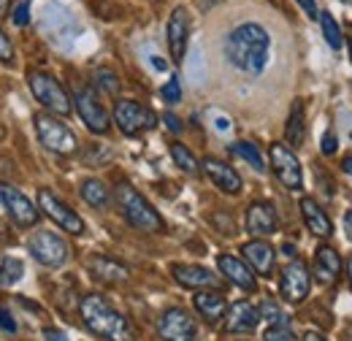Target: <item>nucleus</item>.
<instances>
[{"instance_id":"obj_1","label":"nucleus","mask_w":352,"mask_h":341,"mask_svg":"<svg viewBox=\"0 0 352 341\" xmlns=\"http://www.w3.org/2000/svg\"><path fill=\"white\" fill-rule=\"evenodd\" d=\"M271 57V36L258 22L236 25L225 38V60L241 74H263Z\"/></svg>"},{"instance_id":"obj_2","label":"nucleus","mask_w":352,"mask_h":341,"mask_svg":"<svg viewBox=\"0 0 352 341\" xmlns=\"http://www.w3.org/2000/svg\"><path fill=\"white\" fill-rule=\"evenodd\" d=\"M79 314L82 322L89 333H95L98 339L103 341H133V325L128 322L125 314H120L109 300L98 293L85 296L79 303Z\"/></svg>"},{"instance_id":"obj_3","label":"nucleus","mask_w":352,"mask_h":341,"mask_svg":"<svg viewBox=\"0 0 352 341\" xmlns=\"http://www.w3.org/2000/svg\"><path fill=\"white\" fill-rule=\"evenodd\" d=\"M117 206H120L122 217L128 219V225H133L135 230H141V233H163V228H166L163 217L155 212V206L128 182L117 184Z\"/></svg>"},{"instance_id":"obj_4","label":"nucleus","mask_w":352,"mask_h":341,"mask_svg":"<svg viewBox=\"0 0 352 341\" xmlns=\"http://www.w3.org/2000/svg\"><path fill=\"white\" fill-rule=\"evenodd\" d=\"M28 85H30V92H33V98L49 109L52 114H60V117H68L71 111H74V100L68 98V92H65V87L60 85L52 74H46V71H30L28 74Z\"/></svg>"},{"instance_id":"obj_5","label":"nucleus","mask_w":352,"mask_h":341,"mask_svg":"<svg viewBox=\"0 0 352 341\" xmlns=\"http://www.w3.org/2000/svg\"><path fill=\"white\" fill-rule=\"evenodd\" d=\"M36 133L38 141L44 144L49 152L54 155H74L79 149V138L74 135V130L68 128L65 122H60L54 114H36Z\"/></svg>"},{"instance_id":"obj_6","label":"nucleus","mask_w":352,"mask_h":341,"mask_svg":"<svg viewBox=\"0 0 352 341\" xmlns=\"http://www.w3.org/2000/svg\"><path fill=\"white\" fill-rule=\"evenodd\" d=\"M28 252L33 255L36 263H41L46 268H60L68 260V244L63 241V236H57L52 230H38L30 236Z\"/></svg>"},{"instance_id":"obj_7","label":"nucleus","mask_w":352,"mask_h":341,"mask_svg":"<svg viewBox=\"0 0 352 341\" xmlns=\"http://www.w3.org/2000/svg\"><path fill=\"white\" fill-rule=\"evenodd\" d=\"M114 122L125 135H138L157 125V117L152 109H146L138 100H117L114 106Z\"/></svg>"},{"instance_id":"obj_8","label":"nucleus","mask_w":352,"mask_h":341,"mask_svg":"<svg viewBox=\"0 0 352 341\" xmlns=\"http://www.w3.org/2000/svg\"><path fill=\"white\" fill-rule=\"evenodd\" d=\"M268 157H271V170H274V176H276L287 190H301V187H304L301 163H298L296 152H293L287 144H279V141L271 144Z\"/></svg>"},{"instance_id":"obj_9","label":"nucleus","mask_w":352,"mask_h":341,"mask_svg":"<svg viewBox=\"0 0 352 341\" xmlns=\"http://www.w3.org/2000/svg\"><path fill=\"white\" fill-rule=\"evenodd\" d=\"M38 209H41L52 222H57L63 230H68V233H74V236H82V233H85V219L74 212L65 201H60L52 190H38Z\"/></svg>"},{"instance_id":"obj_10","label":"nucleus","mask_w":352,"mask_h":341,"mask_svg":"<svg viewBox=\"0 0 352 341\" xmlns=\"http://www.w3.org/2000/svg\"><path fill=\"white\" fill-rule=\"evenodd\" d=\"M74 103H76V111H79L82 122L92 133H100V135L109 133V111L103 109V103L98 100V95H95L92 87H76Z\"/></svg>"},{"instance_id":"obj_11","label":"nucleus","mask_w":352,"mask_h":341,"mask_svg":"<svg viewBox=\"0 0 352 341\" xmlns=\"http://www.w3.org/2000/svg\"><path fill=\"white\" fill-rule=\"evenodd\" d=\"M0 204H3V209L8 212V217L19 225V228H33L36 222H38V217H41V209L36 206V204H30V198L28 195H22L16 187H11V184H0Z\"/></svg>"},{"instance_id":"obj_12","label":"nucleus","mask_w":352,"mask_h":341,"mask_svg":"<svg viewBox=\"0 0 352 341\" xmlns=\"http://www.w3.org/2000/svg\"><path fill=\"white\" fill-rule=\"evenodd\" d=\"M309 287H311V276H309V268L301 260H290L282 271V279H279V293L287 303H304L309 296Z\"/></svg>"},{"instance_id":"obj_13","label":"nucleus","mask_w":352,"mask_h":341,"mask_svg":"<svg viewBox=\"0 0 352 341\" xmlns=\"http://www.w3.org/2000/svg\"><path fill=\"white\" fill-rule=\"evenodd\" d=\"M195 320L190 317V311L171 306L160 314V322H157V333L163 341H192L195 339Z\"/></svg>"},{"instance_id":"obj_14","label":"nucleus","mask_w":352,"mask_h":341,"mask_svg":"<svg viewBox=\"0 0 352 341\" xmlns=\"http://www.w3.org/2000/svg\"><path fill=\"white\" fill-rule=\"evenodd\" d=\"M166 36H168V49H171V57L176 63L184 60L187 54V38H190V14L184 6H176L168 16V28H166Z\"/></svg>"},{"instance_id":"obj_15","label":"nucleus","mask_w":352,"mask_h":341,"mask_svg":"<svg viewBox=\"0 0 352 341\" xmlns=\"http://www.w3.org/2000/svg\"><path fill=\"white\" fill-rule=\"evenodd\" d=\"M261 322V309H255L250 300H236L225 311V331L228 333H252Z\"/></svg>"},{"instance_id":"obj_16","label":"nucleus","mask_w":352,"mask_h":341,"mask_svg":"<svg viewBox=\"0 0 352 341\" xmlns=\"http://www.w3.org/2000/svg\"><path fill=\"white\" fill-rule=\"evenodd\" d=\"M174 279L182 287H192V290H217L222 282L220 276H214L209 268L204 265H190V263H179L171 268Z\"/></svg>"},{"instance_id":"obj_17","label":"nucleus","mask_w":352,"mask_h":341,"mask_svg":"<svg viewBox=\"0 0 352 341\" xmlns=\"http://www.w3.org/2000/svg\"><path fill=\"white\" fill-rule=\"evenodd\" d=\"M217 265H220L222 276H225L230 285H236V287H241V290H247V293H255V290H258V279H255L252 268H247L244 260H239V257H233V255H220L217 257Z\"/></svg>"},{"instance_id":"obj_18","label":"nucleus","mask_w":352,"mask_h":341,"mask_svg":"<svg viewBox=\"0 0 352 341\" xmlns=\"http://www.w3.org/2000/svg\"><path fill=\"white\" fill-rule=\"evenodd\" d=\"M279 222H276V209L268 201H255L247 206V230L252 236H271L276 233Z\"/></svg>"},{"instance_id":"obj_19","label":"nucleus","mask_w":352,"mask_h":341,"mask_svg":"<svg viewBox=\"0 0 352 341\" xmlns=\"http://www.w3.org/2000/svg\"><path fill=\"white\" fill-rule=\"evenodd\" d=\"M204 170H206V176L220 187L222 192H228V195H239L241 192V176L230 168L228 163H222L217 157H206L204 160Z\"/></svg>"},{"instance_id":"obj_20","label":"nucleus","mask_w":352,"mask_h":341,"mask_svg":"<svg viewBox=\"0 0 352 341\" xmlns=\"http://www.w3.org/2000/svg\"><path fill=\"white\" fill-rule=\"evenodd\" d=\"M241 255L247 257V263L261 274V276H271L274 274V263H276V252L274 247L263 241V239H255L250 244L241 247Z\"/></svg>"},{"instance_id":"obj_21","label":"nucleus","mask_w":352,"mask_h":341,"mask_svg":"<svg viewBox=\"0 0 352 341\" xmlns=\"http://www.w3.org/2000/svg\"><path fill=\"white\" fill-rule=\"evenodd\" d=\"M301 217H304L307 228L314 236H320V239H331L333 236V225H331L328 214L322 212V206L314 198H301Z\"/></svg>"},{"instance_id":"obj_22","label":"nucleus","mask_w":352,"mask_h":341,"mask_svg":"<svg viewBox=\"0 0 352 341\" xmlns=\"http://www.w3.org/2000/svg\"><path fill=\"white\" fill-rule=\"evenodd\" d=\"M342 271V257L333 247H317L314 250V276L322 285H331Z\"/></svg>"},{"instance_id":"obj_23","label":"nucleus","mask_w":352,"mask_h":341,"mask_svg":"<svg viewBox=\"0 0 352 341\" xmlns=\"http://www.w3.org/2000/svg\"><path fill=\"white\" fill-rule=\"evenodd\" d=\"M195 309H198V314L206 320V322H220L222 317H225V311H228V303H225V296L217 293V290H201L195 298Z\"/></svg>"},{"instance_id":"obj_24","label":"nucleus","mask_w":352,"mask_h":341,"mask_svg":"<svg viewBox=\"0 0 352 341\" xmlns=\"http://www.w3.org/2000/svg\"><path fill=\"white\" fill-rule=\"evenodd\" d=\"M89 271L95 274V279H100V282H109V285H117V282H125L128 276H131V271L122 265V263H117V260H111V257H103V255H95L92 260L87 263Z\"/></svg>"},{"instance_id":"obj_25","label":"nucleus","mask_w":352,"mask_h":341,"mask_svg":"<svg viewBox=\"0 0 352 341\" xmlns=\"http://www.w3.org/2000/svg\"><path fill=\"white\" fill-rule=\"evenodd\" d=\"M304 135H307V114H304V103L296 100L293 109H290V117H287L285 138H287L290 146H301L304 144Z\"/></svg>"},{"instance_id":"obj_26","label":"nucleus","mask_w":352,"mask_h":341,"mask_svg":"<svg viewBox=\"0 0 352 341\" xmlns=\"http://www.w3.org/2000/svg\"><path fill=\"white\" fill-rule=\"evenodd\" d=\"M79 192H82V198L87 201L92 209H106L109 201H111V192H109V187L100 179H85L79 184Z\"/></svg>"},{"instance_id":"obj_27","label":"nucleus","mask_w":352,"mask_h":341,"mask_svg":"<svg viewBox=\"0 0 352 341\" xmlns=\"http://www.w3.org/2000/svg\"><path fill=\"white\" fill-rule=\"evenodd\" d=\"M230 152L236 155V157H241V160H247L252 168L258 170V173H263L265 170V163H263V155H261V149L255 146V144H250V141H236L233 146H230Z\"/></svg>"},{"instance_id":"obj_28","label":"nucleus","mask_w":352,"mask_h":341,"mask_svg":"<svg viewBox=\"0 0 352 341\" xmlns=\"http://www.w3.org/2000/svg\"><path fill=\"white\" fill-rule=\"evenodd\" d=\"M25 276V265L16 257H6L0 263V287H14Z\"/></svg>"},{"instance_id":"obj_29","label":"nucleus","mask_w":352,"mask_h":341,"mask_svg":"<svg viewBox=\"0 0 352 341\" xmlns=\"http://www.w3.org/2000/svg\"><path fill=\"white\" fill-rule=\"evenodd\" d=\"M320 28H322V36H325V41H328L331 49H342V43H344V38H342V28H339V22H336L328 11L320 14Z\"/></svg>"},{"instance_id":"obj_30","label":"nucleus","mask_w":352,"mask_h":341,"mask_svg":"<svg viewBox=\"0 0 352 341\" xmlns=\"http://www.w3.org/2000/svg\"><path fill=\"white\" fill-rule=\"evenodd\" d=\"M171 157H174V163L184 170V173H190V176L198 173V160L192 157V152H190L184 144H179V141L171 144Z\"/></svg>"},{"instance_id":"obj_31","label":"nucleus","mask_w":352,"mask_h":341,"mask_svg":"<svg viewBox=\"0 0 352 341\" xmlns=\"http://www.w3.org/2000/svg\"><path fill=\"white\" fill-rule=\"evenodd\" d=\"M95 85L100 87L103 92H109V95H117L120 92V76L114 74V71H109V68H98L95 71Z\"/></svg>"},{"instance_id":"obj_32","label":"nucleus","mask_w":352,"mask_h":341,"mask_svg":"<svg viewBox=\"0 0 352 341\" xmlns=\"http://www.w3.org/2000/svg\"><path fill=\"white\" fill-rule=\"evenodd\" d=\"M261 320H268L271 325H282V328H287V317H285V311H282L271 298H265L263 303H261Z\"/></svg>"},{"instance_id":"obj_33","label":"nucleus","mask_w":352,"mask_h":341,"mask_svg":"<svg viewBox=\"0 0 352 341\" xmlns=\"http://www.w3.org/2000/svg\"><path fill=\"white\" fill-rule=\"evenodd\" d=\"M160 95H163V100H166V103H179V100H182V82H179V79H168V82H166V87H163V89H160Z\"/></svg>"},{"instance_id":"obj_34","label":"nucleus","mask_w":352,"mask_h":341,"mask_svg":"<svg viewBox=\"0 0 352 341\" xmlns=\"http://www.w3.org/2000/svg\"><path fill=\"white\" fill-rule=\"evenodd\" d=\"M263 341H293V331L290 328H282V325H271L265 331Z\"/></svg>"},{"instance_id":"obj_35","label":"nucleus","mask_w":352,"mask_h":341,"mask_svg":"<svg viewBox=\"0 0 352 341\" xmlns=\"http://www.w3.org/2000/svg\"><path fill=\"white\" fill-rule=\"evenodd\" d=\"M11 19H14V25L25 28V25L30 22V3H19V6L14 8V14H11Z\"/></svg>"},{"instance_id":"obj_36","label":"nucleus","mask_w":352,"mask_h":341,"mask_svg":"<svg viewBox=\"0 0 352 341\" xmlns=\"http://www.w3.org/2000/svg\"><path fill=\"white\" fill-rule=\"evenodd\" d=\"M11 60H14V43L0 28V63H11Z\"/></svg>"},{"instance_id":"obj_37","label":"nucleus","mask_w":352,"mask_h":341,"mask_svg":"<svg viewBox=\"0 0 352 341\" xmlns=\"http://www.w3.org/2000/svg\"><path fill=\"white\" fill-rule=\"evenodd\" d=\"M0 331L16 333V320H14V314H11L6 306H0Z\"/></svg>"},{"instance_id":"obj_38","label":"nucleus","mask_w":352,"mask_h":341,"mask_svg":"<svg viewBox=\"0 0 352 341\" xmlns=\"http://www.w3.org/2000/svg\"><path fill=\"white\" fill-rule=\"evenodd\" d=\"M336 146H339V141H336V135L328 130L325 135H322V144H320V149H322V155H336Z\"/></svg>"},{"instance_id":"obj_39","label":"nucleus","mask_w":352,"mask_h":341,"mask_svg":"<svg viewBox=\"0 0 352 341\" xmlns=\"http://www.w3.org/2000/svg\"><path fill=\"white\" fill-rule=\"evenodd\" d=\"M296 3H298V6L307 11L309 19H320V14H317V3H314V0H296Z\"/></svg>"},{"instance_id":"obj_40","label":"nucleus","mask_w":352,"mask_h":341,"mask_svg":"<svg viewBox=\"0 0 352 341\" xmlns=\"http://www.w3.org/2000/svg\"><path fill=\"white\" fill-rule=\"evenodd\" d=\"M163 120H166V125H168V130H171V133H182V120H179V117H174V114H166Z\"/></svg>"},{"instance_id":"obj_41","label":"nucleus","mask_w":352,"mask_h":341,"mask_svg":"<svg viewBox=\"0 0 352 341\" xmlns=\"http://www.w3.org/2000/svg\"><path fill=\"white\" fill-rule=\"evenodd\" d=\"M44 336L49 341H68V339H65V333H60V331H54V328H46Z\"/></svg>"},{"instance_id":"obj_42","label":"nucleus","mask_w":352,"mask_h":341,"mask_svg":"<svg viewBox=\"0 0 352 341\" xmlns=\"http://www.w3.org/2000/svg\"><path fill=\"white\" fill-rule=\"evenodd\" d=\"M344 230H347V239L352 241V209L344 214Z\"/></svg>"},{"instance_id":"obj_43","label":"nucleus","mask_w":352,"mask_h":341,"mask_svg":"<svg viewBox=\"0 0 352 341\" xmlns=\"http://www.w3.org/2000/svg\"><path fill=\"white\" fill-rule=\"evenodd\" d=\"M342 170H344V173H352V155H347V157L342 160Z\"/></svg>"},{"instance_id":"obj_44","label":"nucleus","mask_w":352,"mask_h":341,"mask_svg":"<svg viewBox=\"0 0 352 341\" xmlns=\"http://www.w3.org/2000/svg\"><path fill=\"white\" fill-rule=\"evenodd\" d=\"M152 65H155L157 71H166V60H163V57H152Z\"/></svg>"},{"instance_id":"obj_45","label":"nucleus","mask_w":352,"mask_h":341,"mask_svg":"<svg viewBox=\"0 0 352 341\" xmlns=\"http://www.w3.org/2000/svg\"><path fill=\"white\" fill-rule=\"evenodd\" d=\"M8 6H11V0H0V16L8 14Z\"/></svg>"},{"instance_id":"obj_46","label":"nucleus","mask_w":352,"mask_h":341,"mask_svg":"<svg viewBox=\"0 0 352 341\" xmlns=\"http://www.w3.org/2000/svg\"><path fill=\"white\" fill-rule=\"evenodd\" d=\"M304 339H307V341H325V339H322V336H317V333H307Z\"/></svg>"},{"instance_id":"obj_47","label":"nucleus","mask_w":352,"mask_h":341,"mask_svg":"<svg viewBox=\"0 0 352 341\" xmlns=\"http://www.w3.org/2000/svg\"><path fill=\"white\" fill-rule=\"evenodd\" d=\"M347 274H350V285H352V257H350V263H347Z\"/></svg>"},{"instance_id":"obj_48","label":"nucleus","mask_w":352,"mask_h":341,"mask_svg":"<svg viewBox=\"0 0 352 341\" xmlns=\"http://www.w3.org/2000/svg\"><path fill=\"white\" fill-rule=\"evenodd\" d=\"M347 46H350V60H352V33H350V38H347Z\"/></svg>"},{"instance_id":"obj_49","label":"nucleus","mask_w":352,"mask_h":341,"mask_svg":"<svg viewBox=\"0 0 352 341\" xmlns=\"http://www.w3.org/2000/svg\"><path fill=\"white\" fill-rule=\"evenodd\" d=\"M3 135H6V128H3V125H0V141H3Z\"/></svg>"},{"instance_id":"obj_50","label":"nucleus","mask_w":352,"mask_h":341,"mask_svg":"<svg viewBox=\"0 0 352 341\" xmlns=\"http://www.w3.org/2000/svg\"><path fill=\"white\" fill-rule=\"evenodd\" d=\"M350 138H352V133H350Z\"/></svg>"}]
</instances>
